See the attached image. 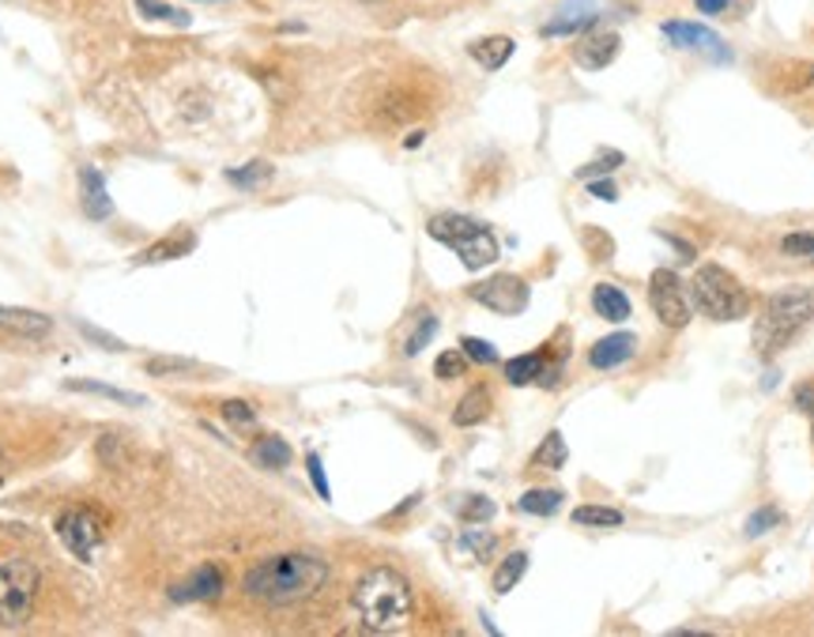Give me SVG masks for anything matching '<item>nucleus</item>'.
I'll return each instance as SVG.
<instances>
[{"label":"nucleus","mask_w":814,"mask_h":637,"mask_svg":"<svg viewBox=\"0 0 814 637\" xmlns=\"http://www.w3.org/2000/svg\"><path fill=\"white\" fill-rule=\"evenodd\" d=\"M328 581V562L317 554H271V559L257 562V566L245 574V596L271 608H287V603H302L309 596H317Z\"/></svg>","instance_id":"1"},{"label":"nucleus","mask_w":814,"mask_h":637,"mask_svg":"<svg viewBox=\"0 0 814 637\" xmlns=\"http://www.w3.org/2000/svg\"><path fill=\"white\" fill-rule=\"evenodd\" d=\"M351 603H355L359 623L369 634H397L400 626H408L411 611H415V596H411L408 577L389 566L369 569L355 585V592H351Z\"/></svg>","instance_id":"2"},{"label":"nucleus","mask_w":814,"mask_h":637,"mask_svg":"<svg viewBox=\"0 0 814 637\" xmlns=\"http://www.w3.org/2000/svg\"><path fill=\"white\" fill-rule=\"evenodd\" d=\"M811 317H814V291L788 287L769 294L758 314V324H754V347H758V355L773 358L777 351H785L788 343L807 329Z\"/></svg>","instance_id":"3"},{"label":"nucleus","mask_w":814,"mask_h":637,"mask_svg":"<svg viewBox=\"0 0 814 637\" xmlns=\"http://www.w3.org/2000/svg\"><path fill=\"white\" fill-rule=\"evenodd\" d=\"M426 234H430L434 242L449 245V249L460 257V265L472 268V272H479V268H487L498 260L495 234H490L483 223H475V219L460 216V211H441V216H434L430 223H426Z\"/></svg>","instance_id":"4"},{"label":"nucleus","mask_w":814,"mask_h":637,"mask_svg":"<svg viewBox=\"0 0 814 637\" xmlns=\"http://www.w3.org/2000/svg\"><path fill=\"white\" fill-rule=\"evenodd\" d=\"M690 298H694L697 314H705L709 321H739L751 309V294L743 283L720 265H702L690 283Z\"/></svg>","instance_id":"5"},{"label":"nucleus","mask_w":814,"mask_h":637,"mask_svg":"<svg viewBox=\"0 0 814 637\" xmlns=\"http://www.w3.org/2000/svg\"><path fill=\"white\" fill-rule=\"evenodd\" d=\"M38 569L23 559H12L0 566V626H23L35 611L38 600Z\"/></svg>","instance_id":"6"},{"label":"nucleus","mask_w":814,"mask_h":637,"mask_svg":"<svg viewBox=\"0 0 814 637\" xmlns=\"http://www.w3.org/2000/svg\"><path fill=\"white\" fill-rule=\"evenodd\" d=\"M102 536H106L102 520H98L90 510H84V505H76V510H64L61 517H57V539H61V543L69 547V554H76L80 562L95 559Z\"/></svg>","instance_id":"7"},{"label":"nucleus","mask_w":814,"mask_h":637,"mask_svg":"<svg viewBox=\"0 0 814 637\" xmlns=\"http://www.w3.org/2000/svg\"><path fill=\"white\" fill-rule=\"evenodd\" d=\"M648 306H653V314L660 317V324H668V329H687L690 298H687V291H682L676 272L656 268L653 280H648Z\"/></svg>","instance_id":"8"},{"label":"nucleus","mask_w":814,"mask_h":637,"mask_svg":"<svg viewBox=\"0 0 814 637\" xmlns=\"http://www.w3.org/2000/svg\"><path fill=\"white\" fill-rule=\"evenodd\" d=\"M472 298L479 302V306L495 309L501 317H517L529 309V283L521 280V275H509V272H498L490 275L487 283H475L472 287Z\"/></svg>","instance_id":"9"},{"label":"nucleus","mask_w":814,"mask_h":637,"mask_svg":"<svg viewBox=\"0 0 814 637\" xmlns=\"http://www.w3.org/2000/svg\"><path fill=\"white\" fill-rule=\"evenodd\" d=\"M664 38H668L671 46H679V49H694V53L713 57V61H728V57H731L717 30L697 27V23H664Z\"/></svg>","instance_id":"10"},{"label":"nucleus","mask_w":814,"mask_h":637,"mask_svg":"<svg viewBox=\"0 0 814 637\" xmlns=\"http://www.w3.org/2000/svg\"><path fill=\"white\" fill-rule=\"evenodd\" d=\"M223 588H227V581H223V569H219V566H201L193 577H189V581H181V585L170 588V600H174V603L216 600V596L223 592Z\"/></svg>","instance_id":"11"},{"label":"nucleus","mask_w":814,"mask_h":637,"mask_svg":"<svg viewBox=\"0 0 814 637\" xmlns=\"http://www.w3.org/2000/svg\"><path fill=\"white\" fill-rule=\"evenodd\" d=\"M53 321L46 314H35V309H15V306H0V332L20 340H42L49 336Z\"/></svg>","instance_id":"12"},{"label":"nucleus","mask_w":814,"mask_h":637,"mask_svg":"<svg viewBox=\"0 0 814 637\" xmlns=\"http://www.w3.org/2000/svg\"><path fill=\"white\" fill-rule=\"evenodd\" d=\"M80 204H84V216L98 219V223L113 216V196L106 193V177L95 167L80 170Z\"/></svg>","instance_id":"13"},{"label":"nucleus","mask_w":814,"mask_h":637,"mask_svg":"<svg viewBox=\"0 0 814 637\" xmlns=\"http://www.w3.org/2000/svg\"><path fill=\"white\" fill-rule=\"evenodd\" d=\"M633 347H637V336H630V332H615V336L599 340L596 347L588 351V363L596 366V370H615V366L630 363Z\"/></svg>","instance_id":"14"},{"label":"nucleus","mask_w":814,"mask_h":637,"mask_svg":"<svg viewBox=\"0 0 814 637\" xmlns=\"http://www.w3.org/2000/svg\"><path fill=\"white\" fill-rule=\"evenodd\" d=\"M573 57H578V64H581V69H588V72L607 69V64L619 57V35H588V38H581L578 49H573Z\"/></svg>","instance_id":"15"},{"label":"nucleus","mask_w":814,"mask_h":637,"mask_svg":"<svg viewBox=\"0 0 814 637\" xmlns=\"http://www.w3.org/2000/svg\"><path fill=\"white\" fill-rule=\"evenodd\" d=\"M592 309H596V317H604V321L622 324L630 317V298L615 287V283H596V291H592Z\"/></svg>","instance_id":"16"},{"label":"nucleus","mask_w":814,"mask_h":637,"mask_svg":"<svg viewBox=\"0 0 814 637\" xmlns=\"http://www.w3.org/2000/svg\"><path fill=\"white\" fill-rule=\"evenodd\" d=\"M513 49H517L513 38H506V35H490V38H479V42H475L472 49H467V53H472L475 61H479L487 72H498L501 64H506L509 57H513Z\"/></svg>","instance_id":"17"},{"label":"nucleus","mask_w":814,"mask_h":637,"mask_svg":"<svg viewBox=\"0 0 814 637\" xmlns=\"http://www.w3.org/2000/svg\"><path fill=\"white\" fill-rule=\"evenodd\" d=\"M487 415H490V392L487 389H472L457 404V412H452V422H457V427H475V422H483Z\"/></svg>","instance_id":"18"},{"label":"nucleus","mask_w":814,"mask_h":637,"mask_svg":"<svg viewBox=\"0 0 814 637\" xmlns=\"http://www.w3.org/2000/svg\"><path fill=\"white\" fill-rule=\"evenodd\" d=\"M253 461H257L260 468H271V471L287 468V464H291V445L276 434H265V438H257V445H253Z\"/></svg>","instance_id":"19"},{"label":"nucleus","mask_w":814,"mask_h":637,"mask_svg":"<svg viewBox=\"0 0 814 637\" xmlns=\"http://www.w3.org/2000/svg\"><path fill=\"white\" fill-rule=\"evenodd\" d=\"M524 574H529V554H524V551L506 554V559H501V566L495 569V592L498 596L513 592L517 581H521Z\"/></svg>","instance_id":"20"},{"label":"nucleus","mask_w":814,"mask_h":637,"mask_svg":"<svg viewBox=\"0 0 814 637\" xmlns=\"http://www.w3.org/2000/svg\"><path fill=\"white\" fill-rule=\"evenodd\" d=\"M271 174H276V167H271V162L253 159V162H245V167H238V170H227V182L238 185V189H257V185H265Z\"/></svg>","instance_id":"21"},{"label":"nucleus","mask_w":814,"mask_h":637,"mask_svg":"<svg viewBox=\"0 0 814 637\" xmlns=\"http://www.w3.org/2000/svg\"><path fill=\"white\" fill-rule=\"evenodd\" d=\"M573 525H581V528H619L622 513L607 510V505H578V510H573Z\"/></svg>","instance_id":"22"},{"label":"nucleus","mask_w":814,"mask_h":637,"mask_svg":"<svg viewBox=\"0 0 814 637\" xmlns=\"http://www.w3.org/2000/svg\"><path fill=\"white\" fill-rule=\"evenodd\" d=\"M539 370L543 355H517L506 363V381L509 385H532V381H539Z\"/></svg>","instance_id":"23"},{"label":"nucleus","mask_w":814,"mask_h":637,"mask_svg":"<svg viewBox=\"0 0 814 637\" xmlns=\"http://www.w3.org/2000/svg\"><path fill=\"white\" fill-rule=\"evenodd\" d=\"M72 392H95V396H106V400H118V404L125 407H144V396H136V392H125V389H113V385H102V381H64Z\"/></svg>","instance_id":"24"},{"label":"nucleus","mask_w":814,"mask_h":637,"mask_svg":"<svg viewBox=\"0 0 814 637\" xmlns=\"http://www.w3.org/2000/svg\"><path fill=\"white\" fill-rule=\"evenodd\" d=\"M136 12L144 15V20L174 23V27H189V23H193V15L181 12L174 4H162V0H136Z\"/></svg>","instance_id":"25"},{"label":"nucleus","mask_w":814,"mask_h":637,"mask_svg":"<svg viewBox=\"0 0 814 637\" xmlns=\"http://www.w3.org/2000/svg\"><path fill=\"white\" fill-rule=\"evenodd\" d=\"M193 245H196L193 234H181V238H167V242H159V245H151V249L139 253V265H159V260H174V257H181V253L193 249Z\"/></svg>","instance_id":"26"},{"label":"nucleus","mask_w":814,"mask_h":637,"mask_svg":"<svg viewBox=\"0 0 814 637\" xmlns=\"http://www.w3.org/2000/svg\"><path fill=\"white\" fill-rule=\"evenodd\" d=\"M517 505L532 517H550V513L562 510V490H529Z\"/></svg>","instance_id":"27"},{"label":"nucleus","mask_w":814,"mask_h":637,"mask_svg":"<svg viewBox=\"0 0 814 637\" xmlns=\"http://www.w3.org/2000/svg\"><path fill=\"white\" fill-rule=\"evenodd\" d=\"M566 438L558 434V430H550L547 438H543V445L536 449V456H532V464L536 468H566Z\"/></svg>","instance_id":"28"},{"label":"nucleus","mask_w":814,"mask_h":637,"mask_svg":"<svg viewBox=\"0 0 814 637\" xmlns=\"http://www.w3.org/2000/svg\"><path fill=\"white\" fill-rule=\"evenodd\" d=\"M434 332H438V317L430 314V309H423L418 314V324H415V332L404 340V355H418V351L426 347V343L434 340Z\"/></svg>","instance_id":"29"},{"label":"nucleus","mask_w":814,"mask_h":637,"mask_svg":"<svg viewBox=\"0 0 814 637\" xmlns=\"http://www.w3.org/2000/svg\"><path fill=\"white\" fill-rule=\"evenodd\" d=\"M599 15L596 12H585V15H570V20H555L543 27V38H562V35H581V30L596 27Z\"/></svg>","instance_id":"30"},{"label":"nucleus","mask_w":814,"mask_h":637,"mask_svg":"<svg viewBox=\"0 0 814 637\" xmlns=\"http://www.w3.org/2000/svg\"><path fill=\"white\" fill-rule=\"evenodd\" d=\"M223 415H227V422L234 430H257V412H253L245 400H227L223 404Z\"/></svg>","instance_id":"31"},{"label":"nucleus","mask_w":814,"mask_h":637,"mask_svg":"<svg viewBox=\"0 0 814 637\" xmlns=\"http://www.w3.org/2000/svg\"><path fill=\"white\" fill-rule=\"evenodd\" d=\"M460 517H464L467 525H487V520L495 517V502H490V498H479V494L467 498V502L460 505Z\"/></svg>","instance_id":"32"},{"label":"nucleus","mask_w":814,"mask_h":637,"mask_svg":"<svg viewBox=\"0 0 814 637\" xmlns=\"http://www.w3.org/2000/svg\"><path fill=\"white\" fill-rule=\"evenodd\" d=\"M464 366H467L464 351H446V355H438V363H434V373H438L441 381H452L464 373Z\"/></svg>","instance_id":"33"},{"label":"nucleus","mask_w":814,"mask_h":637,"mask_svg":"<svg viewBox=\"0 0 814 637\" xmlns=\"http://www.w3.org/2000/svg\"><path fill=\"white\" fill-rule=\"evenodd\" d=\"M780 525V510H773V505H762L758 513H751L746 517V536H766L769 528Z\"/></svg>","instance_id":"34"},{"label":"nucleus","mask_w":814,"mask_h":637,"mask_svg":"<svg viewBox=\"0 0 814 637\" xmlns=\"http://www.w3.org/2000/svg\"><path fill=\"white\" fill-rule=\"evenodd\" d=\"M464 355L472 358V363H479V366H495L498 363V351H495V343H487V340H475V336H467L464 343Z\"/></svg>","instance_id":"35"},{"label":"nucleus","mask_w":814,"mask_h":637,"mask_svg":"<svg viewBox=\"0 0 814 637\" xmlns=\"http://www.w3.org/2000/svg\"><path fill=\"white\" fill-rule=\"evenodd\" d=\"M185 370H196V363H189V358H151L147 363L151 378H167V373H185Z\"/></svg>","instance_id":"36"},{"label":"nucleus","mask_w":814,"mask_h":637,"mask_svg":"<svg viewBox=\"0 0 814 637\" xmlns=\"http://www.w3.org/2000/svg\"><path fill=\"white\" fill-rule=\"evenodd\" d=\"M460 543L464 547H472L475 551V559H487L490 551H495V536H487L483 528H467L464 536H460Z\"/></svg>","instance_id":"37"},{"label":"nucleus","mask_w":814,"mask_h":637,"mask_svg":"<svg viewBox=\"0 0 814 637\" xmlns=\"http://www.w3.org/2000/svg\"><path fill=\"white\" fill-rule=\"evenodd\" d=\"M780 245H785V253H792V257L814 260V234H788Z\"/></svg>","instance_id":"38"},{"label":"nucleus","mask_w":814,"mask_h":637,"mask_svg":"<svg viewBox=\"0 0 814 637\" xmlns=\"http://www.w3.org/2000/svg\"><path fill=\"white\" fill-rule=\"evenodd\" d=\"M622 162V151H607L604 159H596V162H588V167H581L578 170V177H592V174H611L615 167Z\"/></svg>","instance_id":"39"},{"label":"nucleus","mask_w":814,"mask_h":637,"mask_svg":"<svg viewBox=\"0 0 814 637\" xmlns=\"http://www.w3.org/2000/svg\"><path fill=\"white\" fill-rule=\"evenodd\" d=\"M306 468H309V479H314V490L328 502V498H332V487H328L325 468H320V456H317V453H309V456H306Z\"/></svg>","instance_id":"40"},{"label":"nucleus","mask_w":814,"mask_h":637,"mask_svg":"<svg viewBox=\"0 0 814 637\" xmlns=\"http://www.w3.org/2000/svg\"><path fill=\"white\" fill-rule=\"evenodd\" d=\"M76 329L84 332V336H90L95 343H102L106 351H125V343L121 340H113V336H106V332H98V329H90V324H84V321H76Z\"/></svg>","instance_id":"41"},{"label":"nucleus","mask_w":814,"mask_h":637,"mask_svg":"<svg viewBox=\"0 0 814 637\" xmlns=\"http://www.w3.org/2000/svg\"><path fill=\"white\" fill-rule=\"evenodd\" d=\"M588 193L596 196V200H619V189H615L611 182H588Z\"/></svg>","instance_id":"42"},{"label":"nucleus","mask_w":814,"mask_h":637,"mask_svg":"<svg viewBox=\"0 0 814 637\" xmlns=\"http://www.w3.org/2000/svg\"><path fill=\"white\" fill-rule=\"evenodd\" d=\"M795 404H800L803 412H814V385H803L800 392H795Z\"/></svg>","instance_id":"43"},{"label":"nucleus","mask_w":814,"mask_h":637,"mask_svg":"<svg viewBox=\"0 0 814 637\" xmlns=\"http://www.w3.org/2000/svg\"><path fill=\"white\" fill-rule=\"evenodd\" d=\"M724 8H728V0H697V12H705V15H717Z\"/></svg>","instance_id":"44"},{"label":"nucleus","mask_w":814,"mask_h":637,"mask_svg":"<svg viewBox=\"0 0 814 637\" xmlns=\"http://www.w3.org/2000/svg\"><path fill=\"white\" fill-rule=\"evenodd\" d=\"M4 471H8L4 468V453H0V483H4Z\"/></svg>","instance_id":"45"},{"label":"nucleus","mask_w":814,"mask_h":637,"mask_svg":"<svg viewBox=\"0 0 814 637\" xmlns=\"http://www.w3.org/2000/svg\"><path fill=\"white\" fill-rule=\"evenodd\" d=\"M811 79H814V72H811Z\"/></svg>","instance_id":"46"}]
</instances>
